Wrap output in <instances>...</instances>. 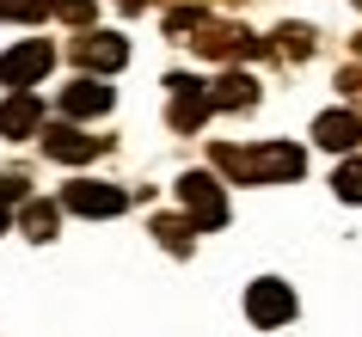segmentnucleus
<instances>
[{
    "label": "nucleus",
    "mask_w": 362,
    "mask_h": 337,
    "mask_svg": "<svg viewBox=\"0 0 362 337\" xmlns=\"http://www.w3.org/2000/svg\"><path fill=\"white\" fill-rule=\"evenodd\" d=\"M111 111V86H105V80H74V86H68V93H62V117H105Z\"/></svg>",
    "instance_id": "9b49d317"
},
{
    "label": "nucleus",
    "mask_w": 362,
    "mask_h": 337,
    "mask_svg": "<svg viewBox=\"0 0 362 337\" xmlns=\"http://www.w3.org/2000/svg\"><path fill=\"white\" fill-rule=\"evenodd\" d=\"M166 93H172V111H166V123L178 135H191V129H203L209 123V111H215V93L203 86V80H191V74H172L166 80Z\"/></svg>",
    "instance_id": "20e7f679"
},
{
    "label": "nucleus",
    "mask_w": 362,
    "mask_h": 337,
    "mask_svg": "<svg viewBox=\"0 0 362 337\" xmlns=\"http://www.w3.org/2000/svg\"><path fill=\"white\" fill-rule=\"evenodd\" d=\"M49 13H62L68 25H93V0H49Z\"/></svg>",
    "instance_id": "6ab92c4d"
},
{
    "label": "nucleus",
    "mask_w": 362,
    "mask_h": 337,
    "mask_svg": "<svg viewBox=\"0 0 362 337\" xmlns=\"http://www.w3.org/2000/svg\"><path fill=\"white\" fill-rule=\"evenodd\" d=\"M221 6H240V0H221Z\"/></svg>",
    "instance_id": "aec40b11"
},
{
    "label": "nucleus",
    "mask_w": 362,
    "mask_h": 337,
    "mask_svg": "<svg viewBox=\"0 0 362 337\" xmlns=\"http://www.w3.org/2000/svg\"><path fill=\"white\" fill-rule=\"evenodd\" d=\"M74 61L93 68V74H117V68L129 61V43L111 37V31H86V37H74Z\"/></svg>",
    "instance_id": "0eeeda50"
},
{
    "label": "nucleus",
    "mask_w": 362,
    "mask_h": 337,
    "mask_svg": "<svg viewBox=\"0 0 362 337\" xmlns=\"http://www.w3.org/2000/svg\"><path fill=\"white\" fill-rule=\"evenodd\" d=\"M37 129H43V105L31 93H13L6 105H0V135L19 141V135H37Z\"/></svg>",
    "instance_id": "f8f14e48"
},
{
    "label": "nucleus",
    "mask_w": 362,
    "mask_h": 337,
    "mask_svg": "<svg viewBox=\"0 0 362 337\" xmlns=\"http://www.w3.org/2000/svg\"><path fill=\"white\" fill-rule=\"evenodd\" d=\"M153 233H160V245H166V252H178V258H185V252H191V233H203V227H197L191 215H185V221H178V215H160V221H153Z\"/></svg>",
    "instance_id": "4468645a"
},
{
    "label": "nucleus",
    "mask_w": 362,
    "mask_h": 337,
    "mask_svg": "<svg viewBox=\"0 0 362 337\" xmlns=\"http://www.w3.org/2000/svg\"><path fill=\"white\" fill-rule=\"evenodd\" d=\"M246 313H252V325H288L295 319V295H288V282H276V276H258L246 288Z\"/></svg>",
    "instance_id": "39448f33"
},
{
    "label": "nucleus",
    "mask_w": 362,
    "mask_h": 337,
    "mask_svg": "<svg viewBox=\"0 0 362 337\" xmlns=\"http://www.w3.org/2000/svg\"><path fill=\"white\" fill-rule=\"evenodd\" d=\"M209 93H215V111H252V105H258V80L233 68V74H221V80H215Z\"/></svg>",
    "instance_id": "ddd939ff"
},
{
    "label": "nucleus",
    "mask_w": 362,
    "mask_h": 337,
    "mask_svg": "<svg viewBox=\"0 0 362 337\" xmlns=\"http://www.w3.org/2000/svg\"><path fill=\"white\" fill-rule=\"evenodd\" d=\"M270 49H276L283 61H307L313 56V31H307V25H283V31L270 37Z\"/></svg>",
    "instance_id": "2eb2a0df"
},
{
    "label": "nucleus",
    "mask_w": 362,
    "mask_h": 337,
    "mask_svg": "<svg viewBox=\"0 0 362 337\" xmlns=\"http://www.w3.org/2000/svg\"><path fill=\"white\" fill-rule=\"evenodd\" d=\"M37 135H43V153H49V160H68V166H80V160H93V153L105 148L98 135H80L74 123H49V129H37Z\"/></svg>",
    "instance_id": "6e6552de"
},
{
    "label": "nucleus",
    "mask_w": 362,
    "mask_h": 337,
    "mask_svg": "<svg viewBox=\"0 0 362 337\" xmlns=\"http://www.w3.org/2000/svg\"><path fill=\"white\" fill-rule=\"evenodd\" d=\"M215 166L228 172L233 184H288L307 172V153L288 148V141H264V148H215Z\"/></svg>",
    "instance_id": "f257e3e1"
},
{
    "label": "nucleus",
    "mask_w": 362,
    "mask_h": 337,
    "mask_svg": "<svg viewBox=\"0 0 362 337\" xmlns=\"http://www.w3.org/2000/svg\"><path fill=\"white\" fill-rule=\"evenodd\" d=\"M332 190H338L344 203H362V160H344V166L332 172Z\"/></svg>",
    "instance_id": "f3484780"
},
{
    "label": "nucleus",
    "mask_w": 362,
    "mask_h": 337,
    "mask_svg": "<svg viewBox=\"0 0 362 337\" xmlns=\"http://www.w3.org/2000/svg\"><path fill=\"white\" fill-rule=\"evenodd\" d=\"M313 141L332 148V153H350V148L362 141V117H356V111H325L320 123H313Z\"/></svg>",
    "instance_id": "9d476101"
},
{
    "label": "nucleus",
    "mask_w": 362,
    "mask_h": 337,
    "mask_svg": "<svg viewBox=\"0 0 362 337\" xmlns=\"http://www.w3.org/2000/svg\"><path fill=\"white\" fill-rule=\"evenodd\" d=\"M178 203H185V215H191L203 233L228 227V196H221V184H215L209 172H185V178H178Z\"/></svg>",
    "instance_id": "7ed1b4c3"
},
{
    "label": "nucleus",
    "mask_w": 362,
    "mask_h": 337,
    "mask_svg": "<svg viewBox=\"0 0 362 337\" xmlns=\"http://www.w3.org/2000/svg\"><path fill=\"white\" fill-rule=\"evenodd\" d=\"M185 43H191L197 56H215V61H246V56H270V43L264 37H252L246 25H228V19H203L185 31Z\"/></svg>",
    "instance_id": "f03ea898"
},
{
    "label": "nucleus",
    "mask_w": 362,
    "mask_h": 337,
    "mask_svg": "<svg viewBox=\"0 0 362 337\" xmlns=\"http://www.w3.org/2000/svg\"><path fill=\"white\" fill-rule=\"evenodd\" d=\"M49 61H56V49H49V43H19V49H6V56H0V86L25 93L31 80L49 74Z\"/></svg>",
    "instance_id": "423d86ee"
},
{
    "label": "nucleus",
    "mask_w": 362,
    "mask_h": 337,
    "mask_svg": "<svg viewBox=\"0 0 362 337\" xmlns=\"http://www.w3.org/2000/svg\"><path fill=\"white\" fill-rule=\"evenodd\" d=\"M62 203L74 208V215H98V221H105V215H123L129 196H123L117 184H68V190H62Z\"/></svg>",
    "instance_id": "1a4fd4ad"
},
{
    "label": "nucleus",
    "mask_w": 362,
    "mask_h": 337,
    "mask_svg": "<svg viewBox=\"0 0 362 337\" xmlns=\"http://www.w3.org/2000/svg\"><path fill=\"white\" fill-rule=\"evenodd\" d=\"M25 233H31V240H56V203H25Z\"/></svg>",
    "instance_id": "dca6fc26"
},
{
    "label": "nucleus",
    "mask_w": 362,
    "mask_h": 337,
    "mask_svg": "<svg viewBox=\"0 0 362 337\" xmlns=\"http://www.w3.org/2000/svg\"><path fill=\"white\" fill-rule=\"evenodd\" d=\"M43 13H49V0H0V19L13 25H37Z\"/></svg>",
    "instance_id": "a211bd4d"
}]
</instances>
